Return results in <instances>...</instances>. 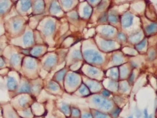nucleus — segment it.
Returning <instances> with one entry per match:
<instances>
[{
    "mask_svg": "<svg viewBox=\"0 0 157 118\" xmlns=\"http://www.w3.org/2000/svg\"><path fill=\"white\" fill-rule=\"evenodd\" d=\"M94 101L95 104L105 109L108 110L112 107V104L109 102L98 96L94 97Z\"/></svg>",
    "mask_w": 157,
    "mask_h": 118,
    "instance_id": "obj_1",
    "label": "nucleus"
},
{
    "mask_svg": "<svg viewBox=\"0 0 157 118\" xmlns=\"http://www.w3.org/2000/svg\"><path fill=\"white\" fill-rule=\"evenodd\" d=\"M8 87L10 90H14L17 88V83L13 78L9 77L8 81Z\"/></svg>",
    "mask_w": 157,
    "mask_h": 118,
    "instance_id": "obj_2",
    "label": "nucleus"
},
{
    "mask_svg": "<svg viewBox=\"0 0 157 118\" xmlns=\"http://www.w3.org/2000/svg\"><path fill=\"white\" fill-rule=\"evenodd\" d=\"M24 42L25 45H30L33 43V35L31 32H27L24 36Z\"/></svg>",
    "mask_w": 157,
    "mask_h": 118,
    "instance_id": "obj_3",
    "label": "nucleus"
},
{
    "mask_svg": "<svg viewBox=\"0 0 157 118\" xmlns=\"http://www.w3.org/2000/svg\"><path fill=\"white\" fill-rule=\"evenodd\" d=\"M31 86L28 83H24V84L20 88L19 92L21 93H29L31 91Z\"/></svg>",
    "mask_w": 157,
    "mask_h": 118,
    "instance_id": "obj_4",
    "label": "nucleus"
},
{
    "mask_svg": "<svg viewBox=\"0 0 157 118\" xmlns=\"http://www.w3.org/2000/svg\"><path fill=\"white\" fill-rule=\"evenodd\" d=\"M31 6V3L30 1H21V8L24 11H27Z\"/></svg>",
    "mask_w": 157,
    "mask_h": 118,
    "instance_id": "obj_5",
    "label": "nucleus"
},
{
    "mask_svg": "<svg viewBox=\"0 0 157 118\" xmlns=\"http://www.w3.org/2000/svg\"><path fill=\"white\" fill-rule=\"evenodd\" d=\"M54 25L52 22H47V24H46L44 28V32L46 33H50V32L53 31V28H54Z\"/></svg>",
    "mask_w": 157,
    "mask_h": 118,
    "instance_id": "obj_6",
    "label": "nucleus"
},
{
    "mask_svg": "<svg viewBox=\"0 0 157 118\" xmlns=\"http://www.w3.org/2000/svg\"><path fill=\"white\" fill-rule=\"evenodd\" d=\"M8 6V2L7 1H2L0 2V13H3Z\"/></svg>",
    "mask_w": 157,
    "mask_h": 118,
    "instance_id": "obj_7",
    "label": "nucleus"
},
{
    "mask_svg": "<svg viewBox=\"0 0 157 118\" xmlns=\"http://www.w3.org/2000/svg\"><path fill=\"white\" fill-rule=\"evenodd\" d=\"M26 65L27 67L29 69H34L35 67V62L34 60H32V59H29L27 61Z\"/></svg>",
    "mask_w": 157,
    "mask_h": 118,
    "instance_id": "obj_8",
    "label": "nucleus"
},
{
    "mask_svg": "<svg viewBox=\"0 0 157 118\" xmlns=\"http://www.w3.org/2000/svg\"><path fill=\"white\" fill-rule=\"evenodd\" d=\"M20 58L19 55H13L11 58V63L13 65H17L20 62Z\"/></svg>",
    "mask_w": 157,
    "mask_h": 118,
    "instance_id": "obj_9",
    "label": "nucleus"
},
{
    "mask_svg": "<svg viewBox=\"0 0 157 118\" xmlns=\"http://www.w3.org/2000/svg\"><path fill=\"white\" fill-rule=\"evenodd\" d=\"M95 118H108L109 117L107 115L104 114L99 111H95Z\"/></svg>",
    "mask_w": 157,
    "mask_h": 118,
    "instance_id": "obj_10",
    "label": "nucleus"
},
{
    "mask_svg": "<svg viewBox=\"0 0 157 118\" xmlns=\"http://www.w3.org/2000/svg\"><path fill=\"white\" fill-rule=\"evenodd\" d=\"M42 51H43V49L41 47H37L33 50V51L32 52V54L33 55L37 56L39 55L40 54H41Z\"/></svg>",
    "mask_w": 157,
    "mask_h": 118,
    "instance_id": "obj_11",
    "label": "nucleus"
},
{
    "mask_svg": "<svg viewBox=\"0 0 157 118\" xmlns=\"http://www.w3.org/2000/svg\"><path fill=\"white\" fill-rule=\"evenodd\" d=\"M28 101L27 99L24 97H23L21 98L20 99V101H19L20 105L22 106H24L26 105V104L27 103Z\"/></svg>",
    "mask_w": 157,
    "mask_h": 118,
    "instance_id": "obj_12",
    "label": "nucleus"
},
{
    "mask_svg": "<svg viewBox=\"0 0 157 118\" xmlns=\"http://www.w3.org/2000/svg\"><path fill=\"white\" fill-rule=\"evenodd\" d=\"M61 109L62 110L63 113L65 114H68L70 113V108L68 106L66 105H64L61 107Z\"/></svg>",
    "mask_w": 157,
    "mask_h": 118,
    "instance_id": "obj_13",
    "label": "nucleus"
},
{
    "mask_svg": "<svg viewBox=\"0 0 157 118\" xmlns=\"http://www.w3.org/2000/svg\"><path fill=\"white\" fill-rule=\"evenodd\" d=\"M21 22L20 21L17 20L15 21L13 23V27L14 29L16 30L19 29L21 27Z\"/></svg>",
    "mask_w": 157,
    "mask_h": 118,
    "instance_id": "obj_14",
    "label": "nucleus"
},
{
    "mask_svg": "<svg viewBox=\"0 0 157 118\" xmlns=\"http://www.w3.org/2000/svg\"><path fill=\"white\" fill-rule=\"evenodd\" d=\"M72 114L73 115V116L74 117H78L80 116V112L79 111L78 109H76L74 108L73 109L72 111Z\"/></svg>",
    "mask_w": 157,
    "mask_h": 118,
    "instance_id": "obj_15",
    "label": "nucleus"
},
{
    "mask_svg": "<svg viewBox=\"0 0 157 118\" xmlns=\"http://www.w3.org/2000/svg\"><path fill=\"white\" fill-rule=\"evenodd\" d=\"M39 3L36 4L35 6V9L36 11H41L43 9V3L42 2L39 1Z\"/></svg>",
    "mask_w": 157,
    "mask_h": 118,
    "instance_id": "obj_16",
    "label": "nucleus"
},
{
    "mask_svg": "<svg viewBox=\"0 0 157 118\" xmlns=\"http://www.w3.org/2000/svg\"><path fill=\"white\" fill-rule=\"evenodd\" d=\"M120 111H121V109L120 108H118V109H116V110L114 111V112L112 113V116H114L115 118H116L118 114H119V113L120 112Z\"/></svg>",
    "mask_w": 157,
    "mask_h": 118,
    "instance_id": "obj_17",
    "label": "nucleus"
},
{
    "mask_svg": "<svg viewBox=\"0 0 157 118\" xmlns=\"http://www.w3.org/2000/svg\"><path fill=\"white\" fill-rule=\"evenodd\" d=\"M49 87L50 89H51L52 90H53V91H55V90H56L57 89V85L55 84L54 83H50Z\"/></svg>",
    "mask_w": 157,
    "mask_h": 118,
    "instance_id": "obj_18",
    "label": "nucleus"
},
{
    "mask_svg": "<svg viewBox=\"0 0 157 118\" xmlns=\"http://www.w3.org/2000/svg\"><path fill=\"white\" fill-rule=\"evenodd\" d=\"M53 59H51V58H48V59H47V60L46 61L45 64L47 65V66L50 65L51 64L53 63Z\"/></svg>",
    "mask_w": 157,
    "mask_h": 118,
    "instance_id": "obj_19",
    "label": "nucleus"
},
{
    "mask_svg": "<svg viewBox=\"0 0 157 118\" xmlns=\"http://www.w3.org/2000/svg\"><path fill=\"white\" fill-rule=\"evenodd\" d=\"M82 118H93L91 114H85L83 115Z\"/></svg>",
    "mask_w": 157,
    "mask_h": 118,
    "instance_id": "obj_20",
    "label": "nucleus"
},
{
    "mask_svg": "<svg viewBox=\"0 0 157 118\" xmlns=\"http://www.w3.org/2000/svg\"><path fill=\"white\" fill-rule=\"evenodd\" d=\"M24 114L25 116L29 117V116H31V112H30V111H29V110H26V111H24Z\"/></svg>",
    "mask_w": 157,
    "mask_h": 118,
    "instance_id": "obj_21",
    "label": "nucleus"
},
{
    "mask_svg": "<svg viewBox=\"0 0 157 118\" xmlns=\"http://www.w3.org/2000/svg\"><path fill=\"white\" fill-rule=\"evenodd\" d=\"M144 118H149L148 112L146 109H145L144 111Z\"/></svg>",
    "mask_w": 157,
    "mask_h": 118,
    "instance_id": "obj_22",
    "label": "nucleus"
},
{
    "mask_svg": "<svg viewBox=\"0 0 157 118\" xmlns=\"http://www.w3.org/2000/svg\"><path fill=\"white\" fill-rule=\"evenodd\" d=\"M4 65V61L2 59L0 58V67L3 66Z\"/></svg>",
    "mask_w": 157,
    "mask_h": 118,
    "instance_id": "obj_23",
    "label": "nucleus"
},
{
    "mask_svg": "<svg viewBox=\"0 0 157 118\" xmlns=\"http://www.w3.org/2000/svg\"><path fill=\"white\" fill-rule=\"evenodd\" d=\"M103 94H104L105 96H108L109 95V93L107 91H105L103 92Z\"/></svg>",
    "mask_w": 157,
    "mask_h": 118,
    "instance_id": "obj_24",
    "label": "nucleus"
},
{
    "mask_svg": "<svg viewBox=\"0 0 157 118\" xmlns=\"http://www.w3.org/2000/svg\"><path fill=\"white\" fill-rule=\"evenodd\" d=\"M128 118H133V117L132 116H130Z\"/></svg>",
    "mask_w": 157,
    "mask_h": 118,
    "instance_id": "obj_25",
    "label": "nucleus"
}]
</instances>
